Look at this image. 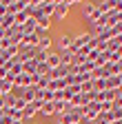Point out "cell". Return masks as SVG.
<instances>
[{"mask_svg":"<svg viewBox=\"0 0 122 124\" xmlns=\"http://www.w3.org/2000/svg\"><path fill=\"white\" fill-rule=\"evenodd\" d=\"M71 42H73V33L62 31V33L58 36V51H69L71 49Z\"/></svg>","mask_w":122,"mask_h":124,"instance_id":"cell-4","label":"cell"},{"mask_svg":"<svg viewBox=\"0 0 122 124\" xmlns=\"http://www.w3.org/2000/svg\"><path fill=\"white\" fill-rule=\"evenodd\" d=\"M38 29L49 31V29H51V18H47V16H40V18H38Z\"/></svg>","mask_w":122,"mask_h":124,"instance_id":"cell-13","label":"cell"},{"mask_svg":"<svg viewBox=\"0 0 122 124\" xmlns=\"http://www.w3.org/2000/svg\"><path fill=\"white\" fill-rule=\"evenodd\" d=\"M73 5H78V0H58V2H56V11H53V16H51V22L65 20Z\"/></svg>","mask_w":122,"mask_h":124,"instance_id":"cell-1","label":"cell"},{"mask_svg":"<svg viewBox=\"0 0 122 124\" xmlns=\"http://www.w3.org/2000/svg\"><path fill=\"white\" fill-rule=\"evenodd\" d=\"M24 7H27V0H7V13L11 16L24 11Z\"/></svg>","mask_w":122,"mask_h":124,"instance_id":"cell-5","label":"cell"},{"mask_svg":"<svg viewBox=\"0 0 122 124\" xmlns=\"http://www.w3.org/2000/svg\"><path fill=\"white\" fill-rule=\"evenodd\" d=\"M51 44H53V38L47 36V38H40V40H38L36 49H38V51H51Z\"/></svg>","mask_w":122,"mask_h":124,"instance_id":"cell-11","label":"cell"},{"mask_svg":"<svg viewBox=\"0 0 122 124\" xmlns=\"http://www.w3.org/2000/svg\"><path fill=\"white\" fill-rule=\"evenodd\" d=\"M44 64L49 67V71H51V69H58V67H60V53H58V51H49Z\"/></svg>","mask_w":122,"mask_h":124,"instance_id":"cell-7","label":"cell"},{"mask_svg":"<svg viewBox=\"0 0 122 124\" xmlns=\"http://www.w3.org/2000/svg\"><path fill=\"white\" fill-rule=\"evenodd\" d=\"M36 27H38V20L33 18V16H29V18L18 27V31H20V33L24 36V33H33V31H36Z\"/></svg>","mask_w":122,"mask_h":124,"instance_id":"cell-6","label":"cell"},{"mask_svg":"<svg viewBox=\"0 0 122 124\" xmlns=\"http://www.w3.org/2000/svg\"><path fill=\"white\" fill-rule=\"evenodd\" d=\"M91 91H93V80H87L80 84V93H91Z\"/></svg>","mask_w":122,"mask_h":124,"instance_id":"cell-14","label":"cell"},{"mask_svg":"<svg viewBox=\"0 0 122 124\" xmlns=\"http://www.w3.org/2000/svg\"><path fill=\"white\" fill-rule=\"evenodd\" d=\"M93 38H96V36L91 33V31H78V33H73V42H71V49H69V51H71V53H78L82 46H87Z\"/></svg>","mask_w":122,"mask_h":124,"instance_id":"cell-2","label":"cell"},{"mask_svg":"<svg viewBox=\"0 0 122 124\" xmlns=\"http://www.w3.org/2000/svg\"><path fill=\"white\" fill-rule=\"evenodd\" d=\"M40 106H42L40 100H33V102L24 104V108H22V122H33V117H36L38 111H40Z\"/></svg>","mask_w":122,"mask_h":124,"instance_id":"cell-3","label":"cell"},{"mask_svg":"<svg viewBox=\"0 0 122 124\" xmlns=\"http://www.w3.org/2000/svg\"><path fill=\"white\" fill-rule=\"evenodd\" d=\"M11 124H24V122H22V120H18V122H11Z\"/></svg>","mask_w":122,"mask_h":124,"instance_id":"cell-16","label":"cell"},{"mask_svg":"<svg viewBox=\"0 0 122 124\" xmlns=\"http://www.w3.org/2000/svg\"><path fill=\"white\" fill-rule=\"evenodd\" d=\"M24 124H33V122H24Z\"/></svg>","mask_w":122,"mask_h":124,"instance_id":"cell-17","label":"cell"},{"mask_svg":"<svg viewBox=\"0 0 122 124\" xmlns=\"http://www.w3.org/2000/svg\"><path fill=\"white\" fill-rule=\"evenodd\" d=\"M93 11H96L93 0H91V2H82V18L84 20H91V18H93Z\"/></svg>","mask_w":122,"mask_h":124,"instance_id":"cell-9","label":"cell"},{"mask_svg":"<svg viewBox=\"0 0 122 124\" xmlns=\"http://www.w3.org/2000/svg\"><path fill=\"white\" fill-rule=\"evenodd\" d=\"M2 16H7V0H0V20Z\"/></svg>","mask_w":122,"mask_h":124,"instance_id":"cell-15","label":"cell"},{"mask_svg":"<svg viewBox=\"0 0 122 124\" xmlns=\"http://www.w3.org/2000/svg\"><path fill=\"white\" fill-rule=\"evenodd\" d=\"M40 115H44V117H53L56 115V108H53V102H42V106H40V111H38Z\"/></svg>","mask_w":122,"mask_h":124,"instance_id":"cell-10","label":"cell"},{"mask_svg":"<svg viewBox=\"0 0 122 124\" xmlns=\"http://www.w3.org/2000/svg\"><path fill=\"white\" fill-rule=\"evenodd\" d=\"M36 95H38V89H36V86H29V89H22V91H20V98L24 100V104L33 102V100H36Z\"/></svg>","mask_w":122,"mask_h":124,"instance_id":"cell-8","label":"cell"},{"mask_svg":"<svg viewBox=\"0 0 122 124\" xmlns=\"http://www.w3.org/2000/svg\"><path fill=\"white\" fill-rule=\"evenodd\" d=\"M120 84H122L120 75H109V78H106V91H115Z\"/></svg>","mask_w":122,"mask_h":124,"instance_id":"cell-12","label":"cell"}]
</instances>
